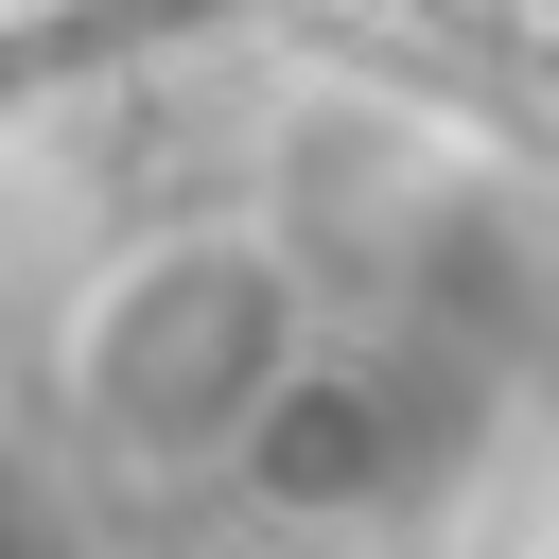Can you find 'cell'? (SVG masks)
I'll return each instance as SVG.
<instances>
[{
	"label": "cell",
	"instance_id": "cell-1",
	"mask_svg": "<svg viewBox=\"0 0 559 559\" xmlns=\"http://www.w3.org/2000/svg\"><path fill=\"white\" fill-rule=\"evenodd\" d=\"M297 349H314V280L262 227H157L70 297V437L105 472H227L245 419L297 384Z\"/></svg>",
	"mask_w": 559,
	"mask_h": 559
},
{
	"label": "cell",
	"instance_id": "cell-3",
	"mask_svg": "<svg viewBox=\"0 0 559 559\" xmlns=\"http://www.w3.org/2000/svg\"><path fill=\"white\" fill-rule=\"evenodd\" d=\"M542 559H559V542H542Z\"/></svg>",
	"mask_w": 559,
	"mask_h": 559
},
{
	"label": "cell",
	"instance_id": "cell-2",
	"mask_svg": "<svg viewBox=\"0 0 559 559\" xmlns=\"http://www.w3.org/2000/svg\"><path fill=\"white\" fill-rule=\"evenodd\" d=\"M489 454V367L454 332H314L297 384L245 419L227 489L262 524H402Z\"/></svg>",
	"mask_w": 559,
	"mask_h": 559
}]
</instances>
